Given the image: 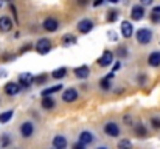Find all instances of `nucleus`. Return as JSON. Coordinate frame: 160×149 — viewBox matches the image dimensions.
Wrapping results in <instances>:
<instances>
[{"label": "nucleus", "mask_w": 160, "mask_h": 149, "mask_svg": "<svg viewBox=\"0 0 160 149\" xmlns=\"http://www.w3.org/2000/svg\"><path fill=\"white\" fill-rule=\"evenodd\" d=\"M73 73H75V76H76L78 79H86V78L90 75V68H89L87 65H81V67H76V68L73 70Z\"/></svg>", "instance_id": "obj_13"}, {"label": "nucleus", "mask_w": 160, "mask_h": 149, "mask_svg": "<svg viewBox=\"0 0 160 149\" xmlns=\"http://www.w3.org/2000/svg\"><path fill=\"white\" fill-rule=\"evenodd\" d=\"M104 3V0H93V6L97 8V6H100V5H103Z\"/></svg>", "instance_id": "obj_35"}, {"label": "nucleus", "mask_w": 160, "mask_h": 149, "mask_svg": "<svg viewBox=\"0 0 160 149\" xmlns=\"http://www.w3.org/2000/svg\"><path fill=\"white\" fill-rule=\"evenodd\" d=\"M67 75V68H64V67H61V68H56L53 73H52V76H53L54 79H61V78H64Z\"/></svg>", "instance_id": "obj_23"}, {"label": "nucleus", "mask_w": 160, "mask_h": 149, "mask_svg": "<svg viewBox=\"0 0 160 149\" xmlns=\"http://www.w3.org/2000/svg\"><path fill=\"white\" fill-rule=\"evenodd\" d=\"M151 20H152L154 23H159L160 22V11H154V9H152V12H151Z\"/></svg>", "instance_id": "obj_28"}, {"label": "nucleus", "mask_w": 160, "mask_h": 149, "mask_svg": "<svg viewBox=\"0 0 160 149\" xmlns=\"http://www.w3.org/2000/svg\"><path fill=\"white\" fill-rule=\"evenodd\" d=\"M134 132L137 134L138 138H146V137H148V131H146V127H145L142 123H137V124L134 126Z\"/></svg>", "instance_id": "obj_15"}, {"label": "nucleus", "mask_w": 160, "mask_h": 149, "mask_svg": "<svg viewBox=\"0 0 160 149\" xmlns=\"http://www.w3.org/2000/svg\"><path fill=\"white\" fill-rule=\"evenodd\" d=\"M33 132H34V124H33L31 121H25V123L20 126V134H22L23 138H30V137L33 135Z\"/></svg>", "instance_id": "obj_7"}, {"label": "nucleus", "mask_w": 160, "mask_h": 149, "mask_svg": "<svg viewBox=\"0 0 160 149\" xmlns=\"http://www.w3.org/2000/svg\"><path fill=\"white\" fill-rule=\"evenodd\" d=\"M0 6H2V0H0Z\"/></svg>", "instance_id": "obj_42"}, {"label": "nucleus", "mask_w": 160, "mask_h": 149, "mask_svg": "<svg viewBox=\"0 0 160 149\" xmlns=\"http://www.w3.org/2000/svg\"><path fill=\"white\" fill-rule=\"evenodd\" d=\"M86 3H87V0H78V5H81V6L86 5Z\"/></svg>", "instance_id": "obj_40"}, {"label": "nucleus", "mask_w": 160, "mask_h": 149, "mask_svg": "<svg viewBox=\"0 0 160 149\" xmlns=\"http://www.w3.org/2000/svg\"><path fill=\"white\" fill-rule=\"evenodd\" d=\"M120 67H121V64H120V62H117V64H115V65H113V70H118V68H120Z\"/></svg>", "instance_id": "obj_38"}, {"label": "nucleus", "mask_w": 160, "mask_h": 149, "mask_svg": "<svg viewBox=\"0 0 160 149\" xmlns=\"http://www.w3.org/2000/svg\"><path fill=\"white\" fill-rule=\"evenodd\" d=\"M62 87L64 86H61V84H58V86H52V87H47V89H44L42 90V97H50V95H53V93H58V92H61L62 90Z\"/></svg>", "instance_id": "obj_18"}, {"label": "nucleus", "mask_w": 160, "mask_h": 149, "mask_svg": "<svg viewBox=\"0 0 160 149\" xmlns=\"http://www.w3.org/2000/svg\"><path fill=\"white\" fill-rule=\"evenodd\" d=\"M107 2H110V3H118L120 0H107Z\"/></svg>", "instance_id": "obj_41"}, {"label": "nucleus", "mask_w": 160, "mask_h": 149, "mask_svg": "<svg viewBox=\"0 0 160 149\" xmlns=\"http://www.w3.org/2000/svg\"><path fill=\"white\" fill-rule=\"evenodd\" d=\"M20 84H17V82H6L5 84V93L6 95H9V97H14V95H17L19 92H20Z\"/></svg>", "instance_id": "obj_9"}, {"label": "nucleus", "mask_w": 160, "mask_h": 149, "mask_svg": "<svg viewBox=\"0 0 160 149\" xmlns=\"http://www.w3.org/2000/svg\"><path fill=\"white\" fill-rule=\"evenodd\" d=\"M148 64L151 67H160V51H154L148 57Z\"/></svg>", "instance_id": "obj_17"}, {"label": "nucleus", "mask_w": 160, "mask_h": 149, "mask_svg": "<svg viewBox=\"0 0 160 149\" xmlns=\"http://www.w3.org/2000/svg\"><path fill=\"white\" fill-rule=\"evenodd\" d=\"M73 44H76V37L73 34H65L62 37V45L68 47V45H73Z\"/></svg>", "instance_id": "obj_21"}, {"label": "nucleus", "mask_w": 160, "mask_h": 149, "mask_svg": "<svg viewBox=\"0 0 160 149\" xmlns=\"http://www.w3.org/2000/svg\"><path fill=\"white\" fill-rule=\"evenodd\" d=\"M100 86H101V89H103V90H109V89H110V87H112V84H110V79H109V78H103V79H101V82H100Z\"/></svg>", "instance_id": "obj_25"}, {"label": "nucleus", "mask_w": 160, "mask_h": 149, "mask_svg": "<svg viewBox=\"0 0 160 149\" xmlns=\"http://www.w3.org/2000/svg\"><path fill=\"white\" fill-rule=\"evenodd\" d=\"M34 50H36L39 54H47V53L52 50V42H50V39H47V37L39 39V41L36 42V45H34Z\"/></svg>", "instance_id": "obj_2"}, {"label": "nucleus", "mask_w": 160, "mask_h": 149, "mask_svg": "<svg viewBox=\"0 0 160 149\" xmlns=\"http://www.w3.org/2000/svg\"><path fill=\"white\" fill-rule=\"evenodd\" d=\"M6 76V72L5 70H0V78H5Z\"/></svg>", "instance_id": "obj_39"}, {"label": "nucleus", "mask_w": 160, "mask_h": 149, "mask_svg": "<svg viewBox=\"0 0 160 149\" xmlns=\"http://www.w3.org/2000/svg\"><path fill=\"white\" fill-rule=\"evenodd\" d=\"M92 30H93V22H92L90 19H82V20H79V23H78V31H79V33L86 34V33H89V31H92Z\"/></svg>", "instance_id": "obj_6"}, {"label": "nucleus", "mask_w": 160, "mask_h": 149, "mask_svg": "<svg viewBox=\"0 0 160 149\" xmlns=\"http://www.w3.org/2000/svg\"><path fill=\"white\" fill-rule=\"evenodd\" d=\"M53 146L56 149H65L67 148V140L62 135H56L53 138Z\"/></svg>", "instance_id": "obj_19"}, {"label": "nucleus", "mask_w": 160, "mask_h": 149, "mask_svg": "<svg viewBox=\"0 0 160 149\" xmlns=\"http://www.w3.org/2000/svg\"><path fill=\"white\" fill-rule=\"evenodd\" d=\"M135 39H137L138 44L146 45V44H149V42L152 41V33H151V30H148V28H142V30H138V31L135 33Z\"/></svg>", "instance_id": "obj_1"}, {"label": "nucleus", "mask_w": 160, "mask_h": 149, "mask_svg": "<svg viewBox=\"0 0 160 149\" xmlns=\"http://www.w3.org/2000/svg\"><path fill=\"white\" fill-rule=\"evenodd\" d=\"M12 30V20L8 16H2L0 17V31L2 33H9Z\"/></svg>", "instance_id": "obj_10"}, {"label": "nucleus", "mask_w": 160, "mask_h": 149, "mask_svg": "<svg viewBox=\"0 0 160 149\" xmlns=\"http://www.w3.org/2000/svg\"><path fill=\"white\" fill-rule=\"evenodd\" d=\"M112 62H113V53L109 51V50H106V51L101 54V57L98 59V65L103 67V68H104V67H109Z\"/></svg>", "instance_id": "obj_5"}, {"label": "nucleus", "mask_w": 160, "mask_h": 149, "mask_svg": "<svg viewBox=\"0 0 160 149\" xmlns=\"http://www.w3.org/2000/svg\"><path fill=\"white\" fill-rule=\"evenodd\" d=\"M11 11H12V16H14L16 22H17V20H19V19H17V9H16V6H14V5H11Z\"/></svg>", "instance_id": "obj_32"}, {"label": "nucleus", "mask_w": 160, "mask_h": 149, "mask_svg": "<svg viewBox=\"0 0 160 149\" xmlns=\"http://www.w3.org/2000/svg\"><path fill=\"white\" fill-rule=\"evenodd\" d=\"M145 17V8H143V5H135V6H132V9H131V19L134 20V22H138V20H142Z\"/></svg>", "instance_id": "obj_3"}, {"label": "nucleus", "mask_w": 160, "mask_h": 149, "mask_svg": "<svg viewBox=\"0 0 160 149\" xmlns=\"http://www.w3.org/2000/svg\"><path fill=\"white\" fill-rule=\"evenodd\" d=\"M106 19H107V22H115V20L118 19V11H115V9H110V11L107 12Z\"/></svg>", "instance_id": "obj_24"}, {"label": "nucleus", "mask_w": 160, "mask_h": 149, "mask_svg": "<svg viewBox=\"0 0 160 149\" xmlns=\"http://www.w3.org/2000/svg\"><path fill=\"white\" fill-rule=\"evenodd\" d=\"M104 132H106L109 137H118L120 135V127H118V124L117 123H107L106 126H104Z\"/></svg>", "instance_id": "obj_12"}, {"label": "nucleus", "mask_w": 160, "mask_h": 149, "mask_svg": "<svg viewBox=\"0 0 160 149\" xmlns=\"http://www.w3.org/2000/svg\"><path fill=\"white\" fill-rule=\"evenodd\" d=\"M79 142L84 143L86 146L90 145V143L93 142V135H92V132H89V131H82V132L79 134Z\"/></svg>", "instance_id": "obj_16"}, {"label": "nucleus", "mask_w": 160, "mask_h": 149, "mask_svg": "<svg viewBox=\"0 0 160 149\" xmlns=\"http://www.w3.org/2000/svg\"><path fill=\"white\" fill-rule=\"evenodd\" d=\"M47 81V75H39V76H34L33 78V82L34 84H44Z\"/></svg>", "instance_id": "obj_27"}, {"label": "nucleus", "mask_w": 160, "mask_h": 149, "mask_svg": "<svg viewBox=\"0 0 160 149\" xmlns=\"http://www.w3.org/2000/svg\"><path fill=\"white\" fill-rule=\"evenodd\" d=\"M12 115H14V110H6V112L0 113V123H2V124L8 123V121L12 118Z\"/></svg>", "instance_id": "obj_22"}, {"label": "nucleus", "mask_w": 160, "mask_h": 149, "mask_svg": "<svg viewBox=\"0 0 160 149\" xmlns=\"http://www.w3.org/2000/svg\"><path fill=\"white\" fill-rule=\"evenodd\" d=\"M9 145H11V138H9V135H8V134L2 135V137H0V146H9Z\"/></svg>", "instance_id": "obj_26"}, {"label": "nucleus", "mask_w": 160, "mask_h": 149, "mask_svg": "<svg viewBox=\"0 0 160 149\" xmlns=\"http://www.w3.org/2000/svg\"><path fill=\"white\" fill-rule=\"evenodd\" d=\"M62 99H64L65 102H73V101H76V99H78L76 89H67V90L62 93Z\"/></svg>", "instance_id": "obj_14"}, {"label": "nucleus", "mask_w": 160, "mask_h": 149, "mask_svg": "<svg viewBox=\"0 0 160 149\" xmlns=\"http://www.w3.org/2000/svg\"><path fill=\"white\" fill-rule=\"evenodd\" d=\"M33 75L31 73H28V72H25V73H20L19 75V84H20V87L22 89H28L31 84H33Z\"/></svg>", "instance_id": "obj_4"}, {"label": "nucleus", "mask_w": 160, "mask_h": 149, "mask_svg": "<svg viewBox=\"0 0 160 149\" xmlns=\"http://www.w3.org/2000/svg\"><path fill=\"white\" fill-rule=\"evenodd\" d=\"M120 30H121L123 37H126V39H129V37L134 34V27H132V25H131V22H128V20H123V22H121Z\"/></svg>", "instance_id": "obj_8"}, {"label": "nucleus", "mask_w": 160, "mask_h": 149, "mask_svg": "<svg viewBox=\"0 0 160 149\" xmlns=\"http://www.w3.org/2000/svg\"><path fill=\"white\" fill-rule=\"evenodd\" d=\"M152 2H154V0H140V3H142L143 6H149V5H152Z\"/></svg>", "instance_id": "obj_33"}, {"label": "nucleus", "mask_w": 160, "mask_h": 149, "mask_svg": "<svg viewBox=\"0 0 160 149\" xmlns=\"http://www.w3.org/2000/svg\"><path fill=\"white\" fill-rule=\"evenodd\" d=\"M30 48H31V45L28 44V45H25V47H22V48H20V53H25V51H28Z\"/></svg>", "instance_id": "obj_37"}, {"label": "nucleus", "mask_w": 160, "mask_h": 149, "mask_svg": "<svg viewBox=\"0 0 160 149\" xmlns=\"http://www.w3.org/2000/svg\"><path fill=\"white\" fill-rule=\"evenodd\" d=\"M109 37H110V41H113V42L118 39V37H117V34H115L113 31H109Z\"/></svg>", "instance_id": "obj_34"}, {"label": "nucleus", "mask_w": 160, "mask_h": 149, "mask_svg": "<svg viewBox=\"0 0 160 149\" xmlns=\"http://www.w3.org/2000/svg\"><path fill=\"white\" fill-rule=\"evenodd\" d=\"M59 28V22L53 19V17H48L44 20V30H47L48 33H54L56 30Z\"/></svg>", "instance_id": "obj_11"}, {"label": "nucleus", "mask_w": 160, "mask_h": 149, "mask_svg": "<svg viewBox=\"0 0 160 149\" xmlns=\"http://www.w3.org/2000/svg\"><path fill=\"white\" fill-rule=\"evenodd\" d=\"M151 124H152L154 129H160V120L159 118H152V120H151Z\"/></svg>", "instance_id": "obj_31"}, {"label": "nucleus", "mask_w": 160, "mask_h": 149, "mask_svg": "<svg viewBox=\"0 0 160 149\" xmlns=\"http://www.w3.org/2000/svg\"><path fill=\"white\" fill-rule=\"evenodd\" d=\"M117 54H118L120 57H126V56H128V48H126V47H120L118 51H117Z\"/></svg>", "instance_id": "obj_30"}, {"label": "nucleus", "mask_w": 160, "mask_h": 149, "mask_svg": "<svg viewBox=\"0 0 160 149\" xmlns=\"http://www.w3.org/2000/svg\"><path fill=\"white\" fill-rule=\"evenodd\" d=\"M54 99L50 98V97H44V99H42V102H41V106L45 109V110H50V109H53L54 107Z\"/></svg>", "instance_id": "obj_20"}, {"label": "nucleus", "mask_w": 160, "mask_h": 149, "mask_svg": "<svg viewBox=\"0 0 160 149\" xmlns=\"http://www.w3.org/2000/svg\"><path fill=\"white\" fill-rule=\"evenodd\" d=\"M118 148H132V143L129 140H121L118 142Z\"/></svg>", "instance_id": "obj_29"}, {"label": "nucleus", "mask_w": 160, "mask_h": 149, "mask_svg": "<svg viewBox=\"0 0 160 149\" xmlns=\"http://www.w3.org/2000/svg\"><path fill=\"white\" fill-rule=\"evenodd\" d=\"M84 148H86V145H84V143H81V142L75 145V149H84Z\"/></svg>", "instance_id": "obj_36"}]
</instances>
